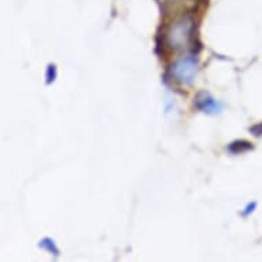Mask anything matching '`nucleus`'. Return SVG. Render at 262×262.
Here are the masks:
<instances>
[{
	"label": "nucleus",
	"mask_w": 262,
	"mask_h": 262,
	"mask_svg": "<svg viewBox=\"0 0 262 262\" xmlns=\"http://www.w3.org/2000/svg\"><path fill=\"white\" fill-rule=\"evenodd\" d=\"M193 104L198 110H201L202 113H206V114H219L223 110V103L215 100L206 91H201V92L196 94Z\"/></svg>",
	"instance_id": "3"
},
{
	"label": "nucleus",
	"mask_w": 262,
	"mask_h": 262,
	"mask_svg": "<svg viewBox=\"0 0 262 262\" xmlns=\"http://www.w3.org/2000/svg\"><path fill=\"white\" fill-rule=\"evenodd\" d=\"M257 206H258V203L255 202V201H253V202H250L249 205H247V206L245 207V210L242 211V215H243V217H247V215L253 214L254 210L257 209Z\"/></svg>",
	"instance_id": "7"
},
{
	"label": "nucleus",
	"mask_w": 262,
	"mask_h": 262,
	"mask_svg": "<svg viewBox=\"0 0 262 262\" xmlns=\"http://www.w3.org/2000/svg\"><path fill=\"white\" fill-rule=\"evenodd\" d=\"M198 58L193 54L180 56L174 63L170 66L169 74L173 81H176L180 85L188 86L195 81V77L198 74Z\"/></svg>",
	"instance_id": "2"
},
{
	"label": "nucleus",
	"mask_w": 262,
	"mask_h": 262,
	"mask_svg": "<svg viewBox=\"0 0 262 262\" xmlns=\"http://www.w3.org/2000/svg\"><path fill=\"white\" fill-rule=\"evenodd\" d=\"M56 76H58L56 64L50 63L47 68V72H46V84H47V85H51L52 82L56 80Z\"/></svg>",
	"instance_id": "6"
},
{
	"label": "nucleus",
	"mask_w": 262,
	"mask_h": 262,
	"mask_svg": "<svg viewBox=\"0 0 262 262\" xmlns=\"http://www.w3.org/2000/svg\"><path fill=\"white\" fill-rule=\"evenodd\" d=\"M250 134L255 136V138H259L262 136V122H258V124L253 125L251 128H250Z\"/></svg>",
	"instance_id": "8"
},
{
	"label": "nucleus",
	"mask_w": 262,
	"mask_h": 262,
	"mask_svg": "<svg viewBox=\"0 0 262 262\" xmlns=\"http://www.w3.org/2000/svg\"><path fill=\"white\" fill-rule=\"evenodd\" d=\"M39 247L47 250L48 253L52 254V255H55V257H59V249H58L55 241L51 239V237H44V239H41V241L39 242Z\"/></svg>",
	"instance_id": "5"
},
{
	"label": "nucleus",
	"mask_w": 262,
	"mask_h": 262,
	"mask_svg": "<svg viewBox=\"0 0 262 262\" xmlns=\"http://www.w3.org/2000/svg\"><path fill=\"white\" fill-rule=\"evenodd\" d=\"M195 30H196V21L192 17V14H181L165 30L163 33L165 44L169 48L177 51L187 50L195 40Z\"/></svg>",
	"instance_id": "1"
},
{
	"label": "nucleus",
	"mask_w": 262,
	"mask_h": 262,
	"mask_svg": "<svg viewBox=\"0 0 262 262\" xmlns=\"http://www.w3.org/2000/svg\"><path fill=\"white\" fill-rule=\"evenodd\" d=\"M254 150L253 143L249 142V140H235L229 146H228V151L231 154H243V152H247V151Z\"/></svg>",
	"instance_id": "4"
}]
</instances>
